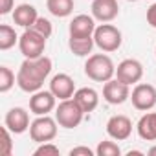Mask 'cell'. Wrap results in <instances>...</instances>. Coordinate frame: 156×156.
I'll list each match as a JSON object with an SVG mask.
<instances>
[{"label": "cell", "instance_id": "cell-1", "mask_svg": "<svg viewBox=\"0 0 156 156\" xmlns=\"http://www.w3.org/2000/svg\"><path fill=\"white\" fill-rule=\"evenodd\" d=\"M51 72V59L41 55L37 59H24L17 72V87L26 94H35L42 88Z\"/></svg>", "mask_w": 156, "mask_h": 156}, {"label": "cell", "instance_id": "cell-2", "mask_svg": "<svg viewBox=\"0 0 156 156\" xmlns=\"http://www.w3.org/2000/svg\"><path fill=\"white\" fill-rule=\"evenodd\" d=\"M85 75L96 83H107L116 77V64L105 53L88 55L85 62Z\"/></svg>", "mask_w": 156, "mask_h": 156}, {"label": "cell", "instance_id": "cell-3", "mask_svg": "<svg viewBox=\"0 0 156 156\" xmlns=\"http://www.w3.org/2000/svg\"><path fill=\"white\" fill-rule=\"evenodd\" d=\"M83 108L75 103L73 98L70 99H62L57 108H55V119L59 123V127L62 129H75V127H79V123L83 121Z\"/></svg>", "mask_w": 156, "mask_h": 156}, {"label": "cell", "instance_id": "cell-4", "mask_svg": "<svg viewBox=\"0 0 156 156\" xmlns=\"http://www.w3.org/2000/svg\"><path fill=\"white\" fill-rule=\"evenodd\" d=\"M94 42H96V46L101 51L110 53V51L119 50V46L123 42V35H121V31L116 26H112L108 22H103L94 31Z\"/></svg>", "mask_w": 156, "mask_h": 156}, {"label": "cell", "instance_id": "cell-5", "mask_svg": "<svg viewBox=\"0 0 156 156\" xmlns=\"http://www.w3.org/2000/svg\"><path fill=\"white\" fill-rule=\"evenodd\" d=\"M46 41L48 39L42 37L41 33H37L33 28H26L19 39V50L24 55V59H37V57L44 55Z\"/></svg>", "mask_w": 156, "mask_h": 156}, {"label": "cell", "instance_id": "cell-6", "mask_svg": "<svg viewBox=\"0 0 156 156\" xmlns=\"http://www.w3.org/2000/svg\"><path fill=\"white\" fill-rule=\"evenodd\" d=\"M57 119L55 118H50L48 114L46 116H39L37 119L31 121L30 125V138L35 141V143H46V141H51L55 140L57 136Z\"/></svg>", "mask_w": 156, "mask_h": 156}, {"label": "cell", "instance_id": "cell-7", "mask_svg": "<svg viewBox=\"0 0 156 156\" xmlns=\"http://www.w3.org/2000/svg\"><path fill=\"white\" fill-rule=\"evenodd\" d=\"M130 101H132L136 110L147 112V110L156 107V88L152 85H147V83H138L132 88Z\"/></svg>", "mask_w": 156, "mask_h": 156}, {"label": "cell", "instance_id": "cell-8", "mask_svg": "<svg viewBox=\"0 0 156 156\" xmlns=\"http://www.w3.org/2000/svg\"><path fill=\"white\" fill-rule=\"evenodd\" d=\"M143 77V66L138 59H123L116 68V79L132 87L138 85Z\"/></svg>", "mask_w": 156, "mask_h": 156}, {"label": "cell", "instance_id": "cell-9", "mask_svg": "<svg viewBox=\"0 0 156 156\" xmlns=\"http://www.w3.org/2000/svg\"><path fill=\"white\" fill-rule=\"evenodd\" d=\"M103 99L108 105H123L127 99H130V87L119 79H110L103 87Z\"/></svg>", "mask_w": 156, "mask_h": 156}, {"label": "cell", "instance_id": "cell-10", "mask_svg": "<svg viewBox=\"0 0 156 156\" xmlns=\"http://www.w3.org/2000/svg\"><path fill=\"white\" fill-rule=\"evenodd\" d=\"M57 108V98L51 90H39L30 98V110L35 116H46Z\"/></svg>", "mask_w": 156, "mask_h": 156}, {"label": "cell", "instance_id": "cell-11", "mask_svg": "<svg viewBox=\"0 0 156 156\" xmlns=\"http://www.w3.org/2000/svg\"><path fill=\"white\" fill-rule=\"evenodd\" d=\"M4 125L13 132V134H22L30 129V114L26 108L22 107H13L8 110L6 118H4Z\"/></svg>", "mask_w": 156, "mask_h": 156}, {"label": "cell", "instance_id": "cell-12", "mask_svg": "<svg viewBox=\"0 0 156 156\" xmlns=\"http://www.w3.org/2000/svg\"><path fill=\"white\" fill-rule=\"evenodd\" d=\"M107 134L116 141H123L132 134V121L123 114H116L107 121Z\"/></svg>", "mask_w": 156, "mask_h": 156}, {"label": "cell", "instance_id": "cell-13", "mask_svg": "<svg viewBox=\"0 0 156 156\" xmlns=\"http://www.w3.org/2000/svg\"><path fill=\"white\" fill-rule=\"evenodd\" d=\"M50 90L53 92V96L59 101L70 99L75 94V83H73V79L68 73H57V75L51 77V81H50Z\"/></svg>", "mask_w": 156, "mask_h": 156}, {"label": "cell", "instance_id": "cell-14", "mask_svg": "<svg viewBox=\"0 0 156 156\" xmlns=\"http://www.w3.org/2000/svg\"><path fill=\"white\" fill-rule=\"evenodd\" d=\"M90 11L96 20L112 22L119 15V6H118V0H94Z\"/></svg>", "mask_w": 156, "mask_h": 156}, {"label": "cell", "instance_id": "cell-15", "mask_svg": "<svg viewBox=\"0 0 156 156\" xmlns=\"http://www.w3.org/2000/svg\"><path fill=\"white\" fill-rule=\"evenodd\" d=\"M96 28V19L92 15H77L72 19L68 31L70 37H94Z\"/></svg>", "mask_w": 156, "mask_h": 156}, {"label": "cell", "instance_id": "cell-16", "mask_svg": "<svg viewBox=\"0 0 156 156\" xmlns=\"http://www.w3.org/2000/svg\"><path fill=\"white\" fill-rule=\"evenodd\" d=\"M73 99H75L77 105L83 108L85 114L94 112V110L98 108V105H99V94H98L94 88H90V87H83V88H79V90H75Z\"/></svg>", "mask_w": 156, "mask_h": 156}, {"label": "cell", "instance_id": "cell-17", "mask_svg": "<svg viewBox=\"0 0 156 156\" xmlns=\"http://www.w3.org/2000/svg\"><path fill=\"white\" fill-rule=\"evenodd\" d=\"M37 19H39V13H37L35 6H31V4H19L13 9V22L24 30L31 28Z\"/></svg>", "mask_w": 156, "mask_h": 156}, {"label": "cell", "instance_id": "cell-18", "mask_svg": "<svg viewBox=\"0 0 156 156\" xmlns=\"http://www.w3.org/2000/svg\"><path fill=\"white\" fill-rule=\"evenodd\" d=\"M138 136L145 141H154L156 140V112H147L140 118L136 125Z\"/></svg>", "mask_w": 156, "mask_h": 156}, {"label": "cell", "instance_id": "cell-19", "mask_svg": "<svg viewBox=\"0 0 156 156\" xmlns=\"http://www.w3.org/2000/svg\"><path fill=\"white\" fill-rule=\"evenodd\" d=\"M94 46H96L94 37H70L68 39V48L77 57H88Z\"/></svg>", "mask_w": 156, "mask_h": 156}, {"label": "cell", "instance_id": "cell-20", "mask_svg": "<svg viewBox=\"0 0 156 156\" xmlns=\"http://www.w3.org/2000/svg\"><path fill=\"white\" fill-rule=\"evenodd\" d=\"M73 6H75L73 0H46L48 11H50L53 17H57V19H66V17H70L72 11H73Z\"/></svg>", "mask_w": 156, "mask_h": 156}, {"label": "cell", "instance_id": "cell-21", "mask_svg": "<svg viewBox=\"0 0 156 156\" xmlns=\"http://www.w3.org/2000/svg\"><path fill=\"white\" fill-rule=\"evenodd\" d=\"M19 35L15 33V30L8 24H2L0 26V50L6 51V50H11L15 44H19Z\"/></svg>", "mask_w": 156, "mask_h": 156}, {"label": "cell", "instance_id": "cell-22", "mask_svg": "<svg viewBox=\"0 0 156 156\" xmlns=\"http://www.w3.org/2000/svg\"><path fill=\"white\" fill-rule=\"evenodd\" d=\"M17 83V77L11 72V68L8 66H0V94H6L9 92Z\"/></svg>", "mask_w": 156, "mask_h": 156}, {"label": "cell", "instance_id": "cell-23", "mask_svg": "<svg viewBox=\"0 0 156 156\" xmlns=\"http://www.w3.org/2000/svg\"><path fill=\"white\" fill-rule=\"evenodd\" d=\"M96 154L98 156H121V149L116 141L105 140V141H99V145L96 147Z\"/></svg>", "mask_w": 156, "mask_h": 156}, {"label": "cell", "instance_id": "cell-24", "mask_svg": "<svg viewBox=\"0 0 156 156\" xmlns=\"http://www.w3.org/2000/svg\"><path fill=\"white\" fill-rule=\"evenodd\" d=\"M31 28H33L37 33H41L42 37H46V39H50V37H51V31H53V28H51V22H50L48 19H44V17H39Z\"/></svg>", "mask_w": 156, "mask_h": 156}, {"label": "cell", "instance_id": "cell-25", "mask_svg": "<svg viewBox=\"0 0 156 156\" xmlns=\"http://www.w3.org/2000/svg\"><path fill=\"white\" fill-rule=\"evenodd\" d=\"M33 156H59V147L53 145L51 141L41 143V145L33 151Z\"/></svg>", "mask_w": 156, "mask_h": 156}, {"label": "cell", "instance_id": "cell-26", "mask_svg": "<svg viewBox=\"0 0 156 156\" xmlns=\"http://www.w3.org/2000/svg\"><path fill=\"white\" fill-rule=\"evenodd\" d=\"M11 130L4 125L2 127V147H0V154L2 156H9L13 152V141H11Z\"/></svg>", "mask_w": 156, "mask_h": 156}, {"label": "cell", "instance_id": "cell-27", "mask_svg": "<svg viewBox=\"0 0 156 156\" xmlns=\"http://www.w3.org/2000/svg\"><path fill=\"white\" fill-rule=\"evenodd\" d=\"M94 154H96V151H92L90 147H85V145L70 149V156H94Z\"/></svg>", "mask_w": 156, "mask_h": 156}, {"label": "cell", "instance_id": "cell-28", "mask_svg": "<svg viewBox=\"0 0 156 156\" xmlns=\"http://www.w3.org/2000/svg\"><path fill=\"white\" fill-rule=\"evenodd\" d=\"M15 9V0H0V15H8Z\"/></svg>", "mask_w": 156, "mask_h": 156}, {"label": "cell", "instance_id": "cell-29", "mask_svg": "<svg viewBox=\"0 0 156 156\" xmlns=\"http://www.w3.org/2000/svg\"><path fill=\"white\" fill-rule=\"evenodd\" d=\"M147 24L156 30V2L147 9Z\"/></svg>", "mask_w": 156, "mask_h": 156}, {"label": "cell", "instance_id": "cell-30", "mask_svg": "<svg viewBox=\"0 0 156 156\" xmlns=\"http://www.w3.org/2000/svg\"><path fill=\"white\" fill-rule=\"evenodd\" d=\"M141 154H143L141 151H129L127 152V156H141Z\"/></svg>", "mask_w": 156, "mask_h": 156}, {"label": "cell", "instance_id": "cell-31", "mask_svg": "<svg viewBox=\"0 0 156 156\" xmlns=\"http://www.w3.org/2000/svg\"><path fill=\"white\" fill-rule=\"evenodd\" d=\"M147 154H149V156H156V145H154V147H151V149L147 151Z\"/></svg>", "mask_w": 156, "mask_h": 156}, {"label": "cell", "instance_id": "cell-32", "mask_svg": "<svg viewBox=\"0 0 156 156\" xmlns=\"http://www.w3.org/2000/svg\"><path fill=\"white\" fill-rule=\"evenodd\" d=\"M129 2H140V0H129Z\"/></svg>", "mask_w": 156, "mask_h": 156}, {"label": "cell", "instance_id": "cell-33", "mask_svg": "<svg viewBox=\"0 0 156 156\" xmlns=\"http://www.w3.org/2000/svg\"><path fill=\"white\" fill-rule=\"evenodd\" d=\"M154 53H156V50H154Z\"/></svg>", "mask_w": 156, "mask_h": 156}]
</instances>
